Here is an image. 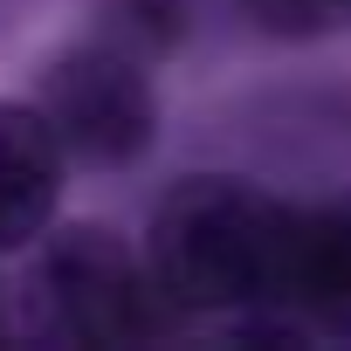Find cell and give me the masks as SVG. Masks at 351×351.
I'll return each instance as SVG.
<instances>
[{"instance_id": "3", "label": "cell", "mask_w": 351, "mask_h": 351, "mask_svg": "<svg viewBox=\"0 0 351 351\" xmlns=\"http://www.w3.org/2000/svg\"><path fill=\"white\" fill-rule=\"evenodd\" d=\"M35 110L49 117L62 158L97 165V172L138 165L158 138V97H152L145 56L117 49L110 35L56 56L35 83Z\"/></svg>"}, {"instance_id": "2", "label": "cell", "mask_w": 351, "mask_h": 351, "mask_svg": "<svg viewBox=\"0 0 351 351\" xmlns=\"http://www.w3.org/2000/svg\"><path fill=\"white\" fill-rule=\"evenodd\" d=\"M28 248L35 255L21 276V310L42 337L104 351V344H145L165 330V303L145 269V248H131L117 228L49 221Z\"/></svg>"}, {"instance_id": "7", "label": "cell", "mask_w": 351, "mask_h": 351, "mask_svg": "<svg viewBox=\"0 0 351 351\" xmlns=\"http://www.w3.org/2000/svg\"><path fill=\"white\" fill-rule=\"evenodd\" d=\"M241 14L262 35H317L344 14V0H241Z\"/></svg>"}, {"instance_id": "1", "label": "cell", "mask_w": 351, "mask_h": 351, "mask_svg": "<svg viewBox=\"0 0 351 351\" xmlns=\"http://www.w3.org/2000/svg\"><path fill=\"white\" fill-rule=\"evenodd\" d=\"M282 200L255 193L228 172H193L152 207L145 269L158 303L180 317H241L269 310L282 255Z\"/></svg>"}, {"instance_id": "5", "label": "cell", "mask_w": 351, "mask_h": 351, "mask_svg": "<svg viewBox=\"0 0 351 351\" xmlns=\"http://www.w3.org/2000/svg\"><path fill=\"white\" fill-rule=\"evenodd\" d=\"M62 145L49 117L28 104H0V255H21L62 207Z\"/></svg>"}, {"instance_id": "4", "label": "cell", "mask_w": 351, "mask_h": 351, "mask_svg": "<svg viewBox=\"0 0 351 351\" xmlns=\"http://www.w3.org/2000/svg\"><path fill=\"white\" fill-rule=\"evenodd\" d=\"M269 310L303 324V330L351 337V200L282 214V255H276Z\"/></svg>"}, {"instance_id": "8", "label": "cell", "mask_w": 351, "mask_h": 351, "mask_svg": "<svg viewBox=\"0 0 351 351\" xmlns=\"http://www.w3.org/2000/svg\"><path fill=\"white\" fill-rule=\"evenodd\" d=\"M344 14H351V0H344Z\"/></svg>"}, {"instance_id": "6", "label": "cell", "mask_w": 351, "mask_h": 351, "mask_svg": "<svg viewBox=\"0 0 351 351\" xmlns=\"http://www.w3.org/2000/svg\"><path fill=\"white\" fill-rule=\"evenodd\" d=\"M193 0H110V42L131 56H165L186 35Z\"/></svg>"}]
</instances>
